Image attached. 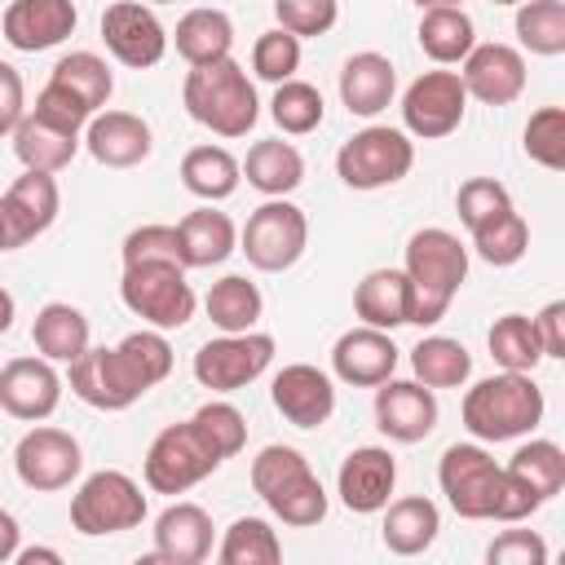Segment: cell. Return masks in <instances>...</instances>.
I'll use <instances>...</instances> for the list:
<instances>
[{
    "label": "cell",
    "mask_w": 565,
    "mask_h": 565,
    "mask_svg": "<svg viewBox=\"0 0 565 565\" xmlns=\"http://www.w3.org/2000/svg\"><path fill=\"white\" fill-rule=\"evenodd\" d=\"M66 384L79 402H88L93 411H128L137 397H146L154 384L168 380L172 371V344L163 340V331H132L119 344H102V349H84L75 362H66Z\"/></svg>",
    "instance_id": "cell-1"
},
{
    "label": "cell",
    "mask_w": 565,
    "mask_h": 565,
    "mask_svg": "<svg viewBox=\"0 0 565 565\" xmlns=\"http://www.w3.org/2000/svg\"><path fill=\"white\" fill-rule=\"evenodd\" d=\"M406 287H411V322L415 327H433L446 318L455 291L468 278V247L459 243V234L428 225L415 230L406 238Z\"/></svg>",
    "instance_id": "cell-2"
},
{
    "label": "cell",
    "mask_w": 565,
    "mask_h": 565,
    "mask_svg": "<svg viewBox=\"0 0 565 565\" xmlns=\"http://www.w3.org/2000/svg\"><path fill=\"white\" fill-rule=\"evenodd\" d=\"M181 102H185L190 119L212 128L216 137H247L260 119L256 84L247 79V71L234 57L190 66V75L181 84Z\"/></svg>",
    "instance_id": "cell-3"
},
{
    "label": "cell",
    "mask_w": 565,
    "mask_h": 565,
    "mask_svg": "<svg viewBox=\"0 0 565 565\" xmlns=\"http://www.w3.org/2000/svg\"><path fill=\"white\" fill-rule=\"evenodd\" d=\"M459 415L477 441H512L543 419V388L530 371H499L463 393Z\"/></svg>",
    "instance_id": "cell-4"
},
{
    "label": "cell",
    "mask_w": 565,
    "mask_h": 565,
    "mask_svg": "<svg viewBox=\"0 0 565 565\" xmlns=\"http://www.w3.org/2000/svg\"><path fill=\"white\" fill-rule=\"evenodd\" d=\"M252 490L282 525L309 530L327 516V490L296 446H265L252 459Z\"/></svg>",
    "instance_id": "cell-5"
},
{
    "label": "cell",
    "mask_w": 565,
    "mask_h": 565,
    "mask_svg": "<svg viewBox=\"0 0 565 565\" xmlns=\"http://www.w3.org/2000/svg\"><path fill=\"white\" fill-rule=\"evenodd\" d=\"M124 305L150 322L154 331H181L194 318V287L185 282V265L177 260H141V265H124V282H119Z\"/></svg>",
    "instance_id": "cell-6"
},
{
    "label": "cell",
    "mask_w": 565,
    "mask_h": 565,
    "mask_svg": "<svg viewBox=\"0 0 565 565\" xmlns=\"http://www.w3.org/2000/svg\"><path fill=\"white\" fill-rule=\"evenodd\" d=\"M411 168H415V141H411L406 128H388V124H366L335 154V177L349 190L397 185Z\"/></svg>",
    "instance_id": "cell-7"
},
{
    "label": "cell",
    "mask_w": 565,
    "mask_h": 565,
    "mask_svg": "<svg viewBox=\"0 0 565 565\" xmlns=\"http://www.w3.org/2000/svg\"><path fill=\"white\" fill-rule=\"evenodd\" d=\"M437 486L463 521H494L499 490H503V468L490 459L486 446L455 441V446H446V455L437 463Z\"/></svg>",
    "instance_id": "cell-8"
},
{
    "label": "cell",
    "mask_w": 565,
    "mask_h": 565,
    "mask_svg": "<svg viewBox=\"0 0 565 565\" xmlns=\"http://www.w3.org/2000/svg\"><path fill=\"white\" fill-rule=\"evenodd\" d=\"M305 247H309V216L287 199H265L238 234V252L260 274L291 269L305 256Z\"/></svg>",
    "instance_id": "cell-9"
},
{
    "label": "cell",
    "mask_w": 565,
    "mask_h": 565,
    "mask_svg": "<svg viewBox=\"0 0 565 565\" xmlns=\"http://www.w3.org/2000/svg\"><path fill=\"white\" fill-rule=\"evenodd\" d=\"M141 521H146V494L119 468H102V472L84 477V486L71 494V525L88 539L119 534Z\"/></svg>",
    "instance_id": "cell-10"
},
{
    "label": "cell",
    "mask_w": 565,
    "mask_h": 565,
    "mask_svg": "<svg viewBox=\"0 0 565 565\" xmlns=\"http://www.w3.org/2000/svg\"><path fill=\"white\" fill-rule=\"evenodd\" d=\"M221 468V455L203 441V433L185 419V424H168L150 450H146V463H141V477L154 494H185L194 490L203 477H212Z\"/></svg>",
    "instance_id": "cell-11"
},
{
    "label": "cell",
    "mask_w": 565,
    "mask_h": 565,
    "mask_svg": "<svg viewBox=\"0 0 565 565\" xmlns=\"http://www.w3.org/2000/svg\"><path fill=\"white\" fill-rule=\"evenodd\" d=\"M274 362V335L265 331H234V335H216L207 344H199L194 353V380L212 393H238L252 380H260Z\"/></svg>",
    "instance_id": "cell-12"
},
{
    "label": "cell",
    "mask_w": 565,
    "mask_h": 565,
    "mask_svg": "<svg viewBox=\"0 0 565 565\" xmlns=\"http://www.w3.org/2000/svg\"><path fill=\"white\" fill-rule=\"evenodd\" d=\"M463 110H468V93H463L459 71H424L402 93V124L419 141L450 137L463 124Z\"/></svg>",
    "instance_id": "cell-13"
},
{
    "label": "cell",
    "mask_w": 565,
    "mask_h": 565,
    "mask_svg": "<svg viewBox=\"0 0 565 565\" xmlns=\"http://www.w3.org/2000/svg\"><path fill=\"white\" fill-rule=\"evenodd\" d=\"M13 468H18V481H22L26 490L49 494V490H66V486L79 477L84 450H79V441H75L66 428L35 424V428L18 441Z\"/></svg>",
    "instance_id": "cell-14"
},
{
    "label": "cell",
    "mask_w": 565,
    "mask_h": 565,
    "mask_svg": "<svg viewBox=\"0 0 565 565\" xmlns=\"http://www.w3.org/2000/svg\"><path fill=\"white\" fill-rule=\"evenodd\" d=\"M102 40H106L110 57L124 62V66H132V71H146V66H154L168 53V31L154 18V9L141 4V0H115V4H106V13H102Z\"/></svg>",
    "instance_id": "cell-15"
},
{
    "label": "cell",
    "mask_w": 565,
    "mask_h": 565,
    "mask_svg": "<svg viewBox=\"0 0 565 565\" xmlns=\"http://www.w3.org/2000/svg\"><path fill=\"white\" fill-rule=\"evenodd\" d=\"M375 424L388 441L415 446L437 428V397L419 380H384L375 384Z\"/></svg>",
    "instance_id": "cell-16"
},
{
    "label": "cell",
    "mask_w": 565,
    "mask_h": 565,
    "mask_svg": "<svg viewBox=\"0 0 565 565\" xmlns=\"http://www.w3.org/2000/svg\"><path fill=\"white\" fill-rule=\"evenodd\" d=\"M62 402V375L49 358H13L0 366V411L26 424H40Z\"/></svg>",
    "instance_id": "cell-17"
},
{
    "label": "cell",
    "mask_w": 565,
    "mask_h": 565,
    "mask_svg": "<svg viewBox=\"0 0 565 565\" xmlns=\"http://www.w3.org/2000/svg\"><path fill=\"white\" fill-rule=\"evenodd\" d=\"M269 402H274V411L287 424H296V428H322L331 419V411H335V384H331L327 371H318L309 362H291V366H282L274 375Z\"/></svg>",
    "instance_id": "cell-18"
},
{
    "label": "cell",
    "mask_w": 565,
    "mask_h": 565,
    "mask_svg": "<svg viewBox=\"0 0 565 565\" xmlns=\"http://www.w3.org/2000/svg\"><path fill=\"white\" fill-rule=\"evenodd\" d=\"M463 93L486 106H508L525 93V57L512 44H472L463 57Z\"/></svg>",
    "instance_id": "cell-19"
},
{
    "label": "cell",
    "mask_w": 565,
    "mask_h": 565,
    "mask_svg": "<svg viewBox=\"0 0 565 565\" xmlns=\"http://www.w3.org/2000/svg\"><path fill=\"white\" fill-rule=\"evenodd\" d=\"M397 486V459L384 450V446H358L344 455L340 472H335V494L349 512L358 516H371L388 503Z\"/></svg>",
    "instance_id": "cell-20"
},
{
    "label": "cell",
    "mask_w": 565,
    "mask_h": 565,
    "mask_svg": "<svg viewBox=\"0 0 565 565\" xmlns=\"http://www.w3.org/2000/svg\"><path fill=\"white\" fill-rule=\"evenodd\" d=\"M397 358H402V349L380 327H349L331 344V371H335V380L358 384V388L384 384L397 371Z\"/></svg>",
    "instance_id": "cell-21"
},
{
    "label": "cell",
    "mask_w": 565,
    "mask_h": 565,
    "mask_svg": "<svg viewBox=\"0 0 565 565\" xmlns=\"http://www.w3.org/2000/svg\"><path fill=\"white\" fill-rule=\"evenodd\" d=\"M79 22L75 0H9L0 31L18 53H44L62 44Z\"/></svg>",
    "instance_id": "cell-22"
},
{
    "label": "cell",
    "mask_w": 565,
    "mask_h": 565,
    "mask_svg": "<svg viewBox=\"0 0 565 565\" xmlns=\"http://www.w3.org/2000/svg\"><path fill=\"white\" fill-rule=\"evenodd\" d=\"M0 207H4V221H9V234H13V247H26L31 238H40L53 221H57V207H62V190L53 181V172H22L4 194H0Z\"/></svg>",
    "instance_id": "cell-23"
},
{
    "label": "cell",
    "mask_w": 565,
    "mask_h": 565,
    "mask_svg": "<svg viewBox=\"0 0 565 565\" xmlns=\"http://www.w3.org/2000/svg\"><path fill=\"white\" fill-rule=\"evenodd\" d=\"M84 146L102 168H137L150 154V124L132 110H97L84 124Z\"/></svg>",
    "instance_id": "cell-24"
},
{
    "label": "cell",
    "mask_w": 565,
    "mask_h": 565,
    "mask_svg": "<svg viewBox=\"0 0 565 565\" xmlns=\"http://www.w3.org/2000/svg\"><path fill=\"white\" fill-rule=\"evenodd\" d=\"M212 556V516L199 503H172L154 521V552L146 561L199 565Z\"/></svg>",
    "instance_id": "cell-25"
},
{
    "label": "cell",
    "mask_w": 565,
    "mask_h": 565,
    "mask_svg": "<svg viewBox=\"0 0 565 565\" xmlns=\"http://www.w3.org/2000/svg\"><path fill=\"white\" fill-rule=\"evenodd\" d=\"M397 93V71L384 53L362 49L340 66V102L358 119H375Z\"/></svg>",
    "instance_id": "cell-26"
},
{
    "label": "cell",
    "mask_w": 565,
    "mask_h": 565,
    "mask_svg": "<svg viewBox=\"0 0 565 565\" xmlns=\"http://www.w3.org/2000/svg\"><path fill=\"white\" fill-rule=\"evenodd\" d=\"M177 238H181V265L185 269H212L221 265L230 252H238V230L225 212H216L212 203L207 207H194L177 221Z\"/></svg>",
    "instance_id": "cell-27"
},
{
    "label": "cell",
    "mask_w": 565,
    "mask_h": 565,
    "mask_svg": "<svg viewBox=\"0 0 565 565\" xmlns=\"http://www.w3.org/2000/svg\"><path fill=\"white\" fill-rule=\"evenodd\" d=\"M380 512H384L380 539H384V547H388L393 556H419V552H428L433 539H437V530H441V512H437V503L424 499V494L393 499V503H384Z\"/></svg>",
    "instance_id": "cell-28"
},
{
    "label": "cell",
    "mask_w": 565,
    "mask_h": 565,
    "mask_svg": "<svg viewBox=\"0 0 565 565\" xmlns=\"http://www.w3.org/2000/svg\"><path fill=\"white\" fill-rule=\"evenodd\" d=\"M9 137H13V154H18L22 168H31V172H62V168L75 159L79 141H84L79 132H66V128L40 119L35 110H26L22 124H18Z\"/></svg>",
    "instance_id": "cell-29"
},
{
    "label": "cell",
    "mask_w": 565,
    "mask_h": 565,
    "mask_svg": "<svg viewBox=\"0 0 565 565\" xmlns=\"http://www.w3.org/2000/svg\"><path fill=\"white\" fill-rule=\"evenodd\" d=\"M238 168H243L247 185L260 190L265 199H287V194L305 181V159H300V150H296L291 141H282V137L256 141Z\"/></svg>",
    "instance_id": "cell-30"
},
{
    "label": "cell",
    "mask_w": 565,
    "mask_h": 565,
    "mask_svg": "<svg viewBox=\"0 0 565 565\" xmlns=\"http://www.w3.org/2000/svg\"><path fill=\"white\" fill-rule=\"evenodd\" d=\"M353 313L362 318V327H406L411 322V287L402 269H371L358 291H353Z\"/></svg>",
    "instance_id": "cell-31"
},
{
    "label": "cell",
    "mask_w": 565,
    "mask_h": 565,
    "mask_svg": "<svg viewBox=\"0 0 565 565\" xmlns=\"http://www.w3.org/2000/svg\"><path fill=\"white\" fill-rule=\"evenodd\" d=\"M172 44H177V53H181L190 66L221 62V57H230V49H234V22H230L225 9H190V13H181Z\"/></svg>",
    "instance_id": "cell-32"
},
{
    "label": "cell",
    "mask_w": 565,
    "mask_h": 565,
    "mask_svg": "<svg viewBox=\"0 0 565 565\" xmlns=\"http://www.w3.org/2000/svg\"><path fill=\"white\" fill-rule=\"evenodd\" d=\"M238 181H243V168L225 146H194L181 154V185L203 203L230 199Z\"/></svg>",
    "instance_id": "cell-33"
},
{
    "label": "cell",
    "mask_w": 565,
    "mask_h": 565,
    "mask_svg": "<svg viewBox=\"0 0 565 565\" xmlns=\"http://www.w3.org/2000/svg\"><path fill=\"white\" fill-rule=\"evenodd\" d=\"M31 340L40 349V358L49 362H75L84 349H88V318L66 305V300H49L35 322H31Z\"/></svg>",
    "instance_id": "cell-34"
},
{
    "label": "cell",
    "mask_w": 565,
    "mask_h": 565,
    "mask_svg": "<svg viewBox=\"0 0 565 565\" xmlns=\"http://www.w3.org/2000/svg\"><path fill=\"white\" fill-rule=\"evenodd\" d=\"M472 44H477V26H472V18L463 13V4L424 9V18H419V49H424L437 66L463 62Z\"/></svg>",
    "instance_id": "cell-35"
},
{
    "label": "cell",
    "mask_w": 565,
    "mask_h": 565,
    "mask_svg": "<svg viewBox=\"0 0 565 565\" xmlns=\"http://www.w3.org/2000/svg\"><path fill=\"white\" fill-rule=\"evenodd\" d=\"M203 309H207L212 327H221L225 335H234V331H252V327L260 322L265 300H260V287H256L252 278H243V274H225L221 282L207 287Z\"/></svg>",
    "instance_id": "cell-36"
},
{
    "label": "cell",
    "mask_w": 565,
    "mask_h": 565,
    "mask_svg": "<svg viewBox=\"0 0 565 565\" xmlns=\"http://www.w3.org/2000/svg\"><path fill=\"white\" fill-rule=\"evenodd\" d=\"M411 371L424 388H459L472 375V353L450 335H424L411 349Z\"/></svg>",
    "instance_id": "cell-37"
},
{
    "label": "cell",
    "mask_w": 565,
    "mask_h": 565,
    "mask_svg": "<svg viewBox=\"0 0 565 565\" xmlns=\"http://www.w3.org/2000/svg\"><path fill=\"white\" fill-rule=\"evenodd\" d=\"M57 88H66V93H75L93 115L110 102V93H115V75H110V66L97 57V53H88V49H75V53H66V57H57V66H53V75H49Z\"/></svg>",
    "instance_id": "cell-38"
},
{
    "label": "cell",
    "mask_w": 565,
    "mask_h": 565,
    "mask_svg": "<svg viewBox=\"0 0 565 565\" xmlns=\"http://www.w3.org/2000/svg\"><path fill=\"white\" fill-rule=\"evenodd\" d=\"M216 561L221 565H278L282 543H278V534L265 516H238L225 530V539L216 547Z\"/></svg>",
    "instance_id": "cell-39"
},
{
    "label": "cell",
    "mask_w": 565,
    "mask_h": 565,
    "mask_svg": "<svg viewBox=\"0 0 565 565\" xmlns=\"http://www.w3.org/2000/svg\"><path fill=\"white\" fill-rule=\"evenodd\" d=\"M486 344H490V358H494L503 371H534V366L543 362V344H539L534 318H525V313H503V318H494Z\"/></svg>",
    "instance_id": "cell-40"
},
{
    "label": "cell",
    "mask_w": 565,
    "mask_h": 565,
    "mask_svg": "<svg viewBox=\"0 0 565 565\" xmlns=\"http://www.w3.org/2000/svg\"><path fill=\"white\" fill-rule=\"evenodd\" d=\"M508 472H512L516 481H525V486L547 503V499L561 494V486H565V450H561L556 441H547V437H534V441H525V446L508 459Z\"/></svg>",
    "instance_id": "cell-41"
},
{
    "label": "cell",
    "mask_w": 565,
    "mask_h": 565,
    "mask_svg": "<svg viewBox=\"0 0 565 565\" xmlns=\"http://www.w3.org/2000/svg\"><path fill=\"white\" fill-rule=\"evenodd\" d=\"M516 40L539 57L565 53V4L561 0H521L516 4Z\"/></svg>",
    "instance_id": "cell-42"
},
{
    "label": "cell",
    "mask_w": 565,
    "mask_h": 565,
    "mask_svg": "<svg viewBox=\"0 0 565 565\" xmlns=\"http://www.w3.org/2000/svg\"><path fill=\"white\" fill-rule=\"evenodd\" d=\"M322 93L309 84V79H282L274 84V102H269V115L274 124L287 132V137H305L322 124Z\"/></svg>",
    "instance_id": "cell-43"
},
{
    "label": "cell",
    "mask_w": 565,
    "mask_h": 565,
    "mask_svg": "<svg viewBox=\"0 0 565 565\" xmlns=\"http://www.w3.org/2000/svg\"><path fill=\"white\" fill-rule=\"evenodd\" d=\"M472 252L486 260V265H494V269H508V265H516L525 252H530V225L521 221V212H503V216H494V221H486L481 230H472Z\"/></svg>",
    "instance_id": "cell-44"
},
{
    "label": "cell",
    "mask_w": 565,
    "mask_h": 565,
    "mask_svg": "<svg viewBox=\"0 0 565 565\" xmlns=\"http://www.w3.org/2000/svg\"><path fill=\"white\" fill-rule=\"evenodd\" d=\"M190 424H194V428L203 433V441L221 455V463L234 459V455L247 446V419H243V411L230 406V402H203V406L190 415Z\"/></svg>",
    "instance_id": "cell-45"
},
{
    "label": "cell",
    "mask_w": 565,
    "mask_h": 565,
    "mask_svg": "<svg viewBox=\"0 0 565 565\" xmlns=\"http://www.w3.org/2000/svg\"><path fill=\"white\" fill-rule=\"evenodd\" d=\"M252 71H256V79H269V84L296 79V71H300V40L291 31H282V26L260 31L256 44H252Z\"/></svg>",
    "instance_id": "cell-46"
},
{
    "label": "cell",
    "mask_w": 565,
    "mask_h": 565,
    "mask_svg": "<svg viewBox=\"0 0 565 565\" xmlns=\"http://www.w3.org/2000/svg\"><path fill=\"white\" fill-rule=\"evenodd\" d=\"M508 207H512V194H508V185L494 181V177H468V181L459 185V194H455V212H459V221L468 225V234L481 230L486 221L503 216Z\"/></svg>",
    "instance_id": "cell-47"
},
{
    "label": "cell",
    "mask_w": 565,
    "mask_h": 565,
    "mask_svg": "<svg viewBox=\"0 0 565 565\" xmlns=\"http://www.w3.org/2000/svg\"><path fill=\"white\" fill-rule=\"evenodd\" d=\"M525 154L547 168V172H561L565 168V110L561 106H543L530 115L525 124Z\"/></svg>",
    "instance_id": "cell-48"
},
{
    "label": "cell",
    "mask_w": 565,
    "mask_h": 565,
    "mask_svg": "<svg viewBox=\"0 0 565 565\" xmlns=\"http://www.w3.org/2000/svg\"><path fill=\"white\" fill-rule=\"evenodd\" d=\"M274 18L296 40L327 35L335 26V18H340V0H274Z\"/></svg>",
    "instance_id": "cell-49"
},
{
    "label": "cell",
    "mask_w": 565,
    "mask_h": 565,
    "mask_svg": "<svg viewBox=\"0 0 565 565\" xmlns=\"http://www.w3.org/2000/svg\"><path fill=\"white\" fill-rule=\"evenodd\" d=\"M141 260H177L181 265L177 225H137L124 238V265H141Z\"/></svg>",
    "instance_id": "cell-50"
},
{
    "label": "cell",
    "mask_w": 565,
    "mask_h": 565,
    "mask_svg": "<svg viewBox=\"0 0 565 565\" xmlns=\"http://www.w3.org/2000/svg\"><path fill=\"white\" fill-rule=\"evenodd\" d=\"M35 115L49 119V124H57V128H66V132H84V124L93 119V110H88L75 93L57 88L53 79L40 88V97H35Z\"/></svg>",
    "instance_id": "cell-51"
},
{
    "label": "cell",
    "mask_w": 565,
    "mask_h": 565,
    "mask_svg": "<svg viewBox=\"0 0 565 565\" xmlns=\"http://www.w3.org/2000/svg\"><path fill=\"white\" fill-rule=\"evenodd\" d=\"M490 565H543L547 561V543L534 530H503L490 547H486Z\"/></svg>",
    "instance_id": "cell-52"
},
{
    "label": "cell",
    "mask_w": 565,
    "mask_h": 565,
    "mask_svg": "<svg viewBox=\"0 0 565 565\" xmlns=\"http://www.w3.org/2000/svg\"><path fill=\"white\" fill-rule=\"evenodd\" d=\"M26 115V88H22V75L18 66L0 62V137H9Z\"/></svg>",
    "instance_id": "cell-53"
},
{
    "label": "cell",
    "mask_w": 565,
    "mask_h": 565,
    "mask_svg": "<svg viewBox=\"0 0 565 565\" xmlns=\"http://www.w3.org/2000/svg\"><path fill=\"white\" fill-rule=\"evenodd\" d=\"M534 331H539L543 358H565V300L543 305L539 318H534Z\"/></svg>",
    "instance_id": "cell-54"
},
{
    "label": "cell",
    "mask_w": 565,
    "mask_h": 565,
    "mask_svg": "<svg viewBox=\"0 0 565 565\" xmlns=\"http://www.w3.org/2000/svg\"><path fill=\"white\" fill-rule=\"evenodd\" d=\"M18 539H22V530H18L13 512H4V508H0V565L18 556Z\"/></svg>",
    "instance_id": "cell-55"
},
{
    "label": "cell",
    "mask_w": 565,
    "mask_h": 565,
    "mask_svg": "<svg viewBox=\"0 0 565 565\" xmlns=\"http://www.w3.org/2000/svg\"><path fill=\"white\" fill-rule=\"evenodd\" d=\"M13 561L18 565H62V552L57 547H18Z\"/></svg>",
    "instance_id": "cell-56"
},
{
    "label": "cell",
    "mask_w": 565,
    "mask_h": 565,
    "mask_svg": "<svg viewBox=\"0 0 565 565\" xmlns=\"http://www.w3.org/2000/svg\"><path fill=\"white\" fill-rule=\"evenodd\" d=\"M13 318H18V305H13V296L0 287V335L13 327Z\"/></svg>",
    "instance_id": "cell-57"
},
{
    "label": "cell",
    "mask_w": 565,
    "mask_h": 565,
    "mask_svg": "<svg viewBox=\"0 0 565 565\" xmlns=\"http://www.w3.org/2000/svg\"><path fill=\"white\" fill-rule=\"evenodd\" d=\"M0 252H13V234H9V221H4V207H0Z\"/></svg>",
    "instance_id": "cell-58"
},
{
    "label": "cell",
    "mask_w": 565,
    "mask_h": 565,
    "mask_svg": "<svg viewBox=\"0 0 565 565\" xmlns=\"http://www.w3.org/2000/svg\"><path fill=\"white\" fill-rule=\"evenodd\" d=\"M419 9H441V4H463V0H415Z\"/></svg>",
    "instance_id": "cell-59"
},
{
    "label": "cell",
    "mask_w": 565,
    "mask_h": 565,
    "mask_svg": "<svg viewBox=\"0 0 565 565\" xmlns=\"http://www.w3.org/2000/svg\"><path fill=\"white\" fill-rule=\"evenodd\" d=\"M490 4H521V0H490Z\"/></svg>",
    "instance_id": "cell-60"
},
{
    "label": "cell",
    "mask_w": 565,
    "mask_h": 565,
    "mask_svg": "<svg viewBox=\"0 0 565 565\" xmlns=\"http://www.w3.org/2000/svg\"><path fill=\"white\" fill-rule=\"evenodd\" d=\"M150 4H172V0H150Z\"/></svg>",
    "instance_id": "cell-61"
}]
</instances>
